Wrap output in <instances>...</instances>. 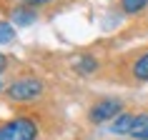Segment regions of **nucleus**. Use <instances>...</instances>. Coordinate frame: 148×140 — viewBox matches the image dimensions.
<instances>
[{
    "instance_id": "f257e3e1",
    "label": "nucleus",
    "mask_w": 148,
    "mask_h": 140,
    "mask_svg": "<svg viewBox=\"0 0 148 140\" xmlns=\"http://www.w3.org/2000/svg\"><path fill=\"white\" fill-rule=\"evenodd\" d=\"M38 125L30 118H15L10 123L0 125V140H35Z\"/></svg>"
},
{
    "instance_id": "f03ea898",
    "label": "nucleus",
    "mask_w": 148,
    "mask_h": 140,
    "mask_svg": "<svg viewBox=\"0 0 148 140\" xmlns=\"http://www.w3.org/2000/svg\"><path fill=\"white\" fill-rule=\"evenodd\" d=\"M43 90H45L43 80H38V78H20V80H15V83H10L8 98L10 100H35V98L43 95Z\"/></svg>"
},
{
    "instance_id": "7ed1b4c3",
    "label": "nucleus",
    "mask_w": 148,
    "mask_h": 140,
    "mask_svg": "<svg viewBox=\"0 0 148 140\" xmlns=\"http://www.w3.org/2000/svg\"><path fill=\"white\" fill-rule=\"evenodd\" d=\"M121 110H123V103L116 100V98H106V100H98L90 108V113H88V118H90V123L101 125V123H113L118 115H121Z\"/></svg>"
},
{
    "instance_id": "20e7f679",
    "label": "nucleus",
    "mask_w": 148,
    "mask_h": 140,
    "mask_svg": "<svg viewBox=\"0 0 148 140\" xmlns=\"http://www.w3.org/2000/svg\"><path fill=\"white\" fill-rule=\"evenodd\" d=\"M133 120H136V115H131V113H121V115L110 123V133H113V135H131Z\"/></svg>"
},
{
    "instance_id": "39448f33",
    "label": "nucleus",
    "mask_w": 148,
    "mask_h": 140,
    "mask_svg": "<svg viewBox=\"0 0 148 140\" xmlns=\"http://www.w3.org/2000/svg\"><path fill=\"white\" fill-rule=\"evenodd\" d=\"M35 10L33 8H15L13 13H10V23L13 25H23V28H28V25L35 23Z\"/></svg>"
},
{
    "instance_id": "423d86ee",
    "label": "nucleus",
    "mask_w": 148,
    "mask_h": 140,
    "mask_svg": "<svg viewBox=\"0 0 148 140\" xmlns=\"http://www.w3.org/2000/svg\"><path fill=\"white\" fill-rule=\"evenodd\" d=\"M73 68H75V73H80V75H90V73L98 70V58H95V55H80L78 60L73 63Z\"/></svg>"
},
{
    "instance_id": "0eeeda50",
    "label": "nucleus",
    "mask_w": 148,
    "mask_h": 140,
    "mask_svg": "<svg viewBox=\"0 0 148 140\" xmlns=\"http://www.w3.org/2000/svg\"><path fill=\"white\" fill-rule=\"evenodd\" d=\"M131 138H136V140H148V113L136 115L133 128H131Z\"/></svg>"
},
{
    "instance_id": "6e6552de",
    "label": "nucleus",
    "mask_w": 148,
    "mask_h": 140,
    "mask_svg": "<svg viewBox=\"0 0 148 140\" xmlns=\"http://www.w3.org/2000/svg\"><path fill=\"white\" fill-rule=\"evenodd\" d=\"M131 73H133V78L138 80V83H146L148 80V50L143 55H138V60L131 65Z\"/></svg>"
},
{
    "instance_id": "1a4fd4ad",
    "label": "nucleus",
    "mask_w": 148,
    "mask_h": 140,
    "mask_svg": "<svg viewBox=\"0 0 148 140\" xmlns=\"http://www.w3.org/2000/svg\"><path fill=\"white\" fill-rule=\"evenodd\" d=\"M148 5V0H121V10L125 15H136Z\"/></svg>"
},
{
    "instance_id": "9d476101",
    "label": "nucleus",
    "mask_w": 148,
    "mask_h": 140,
    "mask_svg": "<svg viewBox=\"0 0 148 140\" xmlns=\"http://www.w3.org/2000/svg\"><path fill=\"white\" fill-rule=\"evenodd\" d=\"M15 40V28L8 20H0V45H8Z\"/></svg>"
},
{
    "instance_id": "9b49d317",
    "label": "nucleus",
    "mask_w": 148,
    "mask_h": 140,
    "mask_svg": "<svg viewBox=\"0 0 148 140\" xmlns=\"http://www.w3.org/2000/svg\"><path fill=\"white\" fill-rule=\"evenodd\" d=\"M28 3V8H35V5H48L50 0H25Z\"/></svg>"
},
{
    "instance_id": "f8f14e48",
    "label": "nucleus",
    "mask_w": 148,
    "mask_h": 140,
    "mask_svg": "<svg viewBox=\"0 0 148 140\" xmlns=\"http://www.w3.org/2000/svg\"><path fill=\"white\" fill-rule=\"evenodd\" d=\"M5 68H8V58H5V55L0 53V73H3Z\"/></svg>"
},
{
    "instance_id": "ddd939ff",
    "label": "nucleus",
    "mask_w": 148,
    "mask_h": 140,
    "mask_svg": "<svg viewBox=\"0 0 148 140\" xmlns=\"http://www.w3.org/2000/svg\"><path fill=\"white\" fill-rule=\"evenodd\" d=\"M0 90H3V83H0Z\"/></svg>"
}]
</instances>
